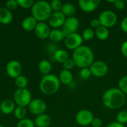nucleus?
<instances>
[{
	"instance_id": "obj_1",
	"label": "nucleus",
	"mask_w": 127,
	"mask_h": 127,
	"mask_svg": "<svg viewBox=\"0 0 127 127\" xmlns=\"http://www.w3.org/2000/svg\"><path fill=\"white\" fill-rule=\"evenodd\" d=\"M126 95L118 88H111L107 89L102 96L103 105L110 109H118L126 103Z\"/></svg>"
},
{
	"instance_id": "obj_2",
	"label": "nucleus",
	"mask_w": 127,
	"mask_h": 127,
	"mask_svg": "<svg viewBox=\"0 0 127 127\" xmlns=\"http://www.w3.org/2000/svg\"><path fill=\"white\" fill-rule=\"evenodd\" d=\"M72 60L78 68H89L94 63L95 55L89 46L81 45L73 51Z\"/></svg>"
},
{
	"instance_id": "obj_3",
	"label": "nucleus",
	"mask_w": 127,
	"mask_h": 127,
	"mask_svg": "<svg viewBox=\"0 0 127 127\" xmlns=\"http://www.w3.org/2000/svg\"><path fill=\"white\" fill-rule=\"evenodd\" d=\"M60 81L59 77L53 74L44 75L39 83L40 91L46 95H51L58 92L60 87Z\"/></svg>"
},
{
	"instance_id": "obj_4",
	"label": "nucleus",
	"mask_w": 127,
	"mask_h": 127,
	"mask_svg": "<svg viewBox=\"0 0 127 127\" xmlns=\"http://www.w3.org/2000/svg\"><path fill=\"white\" fill-rule=\"evenodd\" d=\"M50 3L46 1L40 0L35 1L31 7L32 16L38 22H44L48 20L52 13Z\"/></svg>"
},
{
	"instance_id": "obj_5",
	"label": "nucleus",
	"mask_w": 127,
	"mask_h": 127,
	"mask_svg": "<svg viewBox=\"0 0 127 127\" xmlns=\"http://www.w3.org/2000/svg\"><path fill=\"white\" fill-rule=\"evenodd\" d=\"M32 100L31 92L27 89H18L13 94V101L17 106L25 107Z\"/></svg>"
},
{
	"instance_id": "obj_6",
	"label": "nucleus",
	"mask_w": 127,
	"mask_h": 127,
	"mask_svg": "<svg viewBox=\"0 0 127 127\" xmlns=\"http://www.w3.org/2000/svg\"><path fill=\"white\" fill-rule=\"evenodd\" d=\"M98 19L100 22L101 26L109 28L116 25L118 22V16L114 11L106 10L100 13Z\"/></svg>"
},
{
	"instance_id": "obj_7",
	"label": "nucleus",
	"mask_w": 127,
	"mask_h": 127,
	"mask_svg": "<svg viewBox=\"0 0 127 127\" xmlns=\"http://www.w3.org/2000/svg\"><path fill=\"white\" fill-rule=\"evenodd\" d=\"M89 68L92 75H93L95 77H103L107 74L109 71V67L107 64L101 60L94 61V63L92 64Z\"/></svg>"
},
{
	"instance_id": "obj_8",
	"label": "nucleus",
	"mask_w": 127,
	"mask_h": 127,
	"mask_svg": "<svg viewBox=\"0 0 127 127\" xmlns=\"http://www.w3.org/2000/svg\"><path fill=\"white\" fill-rule=\"evenodd\" d=\"M83 37L78 33H74L68 35L65 38V45L69 50H76L79 47H80L83 44Z\"/></svg>"
},
{
	"instance_id": "obj_9",
	"label": "nucleus",
	"mask_w": 127,
	"mask_h": 127,
	"mask_svg": "<svg viewBox=\"0 0 127 127\" xmlns=\"http://www.w3.org/2000/svg\"><path fill=\"white\" fill-rule=\"evenodd\" d=\"M80 26V22L77 18L74 16L66 18L64 25H63L62 31L65 35V37L71 33H77Z\"/></svg>"
},
{
	"instance_id": "obj_10",
	"label": "nucleus",
	"mask_w": 127,
	"mask_h": 127,
	"mask_svg": "<svg viewBox=\"0 0 127 127\" xmlns=\"http://www.w3.org/2000/svg\"><path fill=\"white\" fill-rule=\"evenodd\" d=\"M94 118L95 117L91 111L88 109H82L77 113L75 120L80 126L87 127L92 124Z\"/></svg>"
},
{
	"instance_id": "obj_11",
	"label": "nucleus",
	"mask_w": 127,
	"mask_h": 127,
	"mask_svg": "<svg viewBox=\"0 0 127 127\" xmlns=\"http://www.w3.org/2000/svg\"><path fill=\"white\" fill-rule=\"evenodd\" d=\"M28 109L31 113L37 116L45 112L47 109V105L42 100L36 98L31 101L28 105Z\"/></svg>"
},
{
	"instance_id": "obj_12",
	"label": "nucleus",
	"mask_w": 127,
	"mask_h": 127,
	"mask_svg": "<svg viewBox=\"0 0 127 127\" xmlns=\"http://www.w3.org/2000/svg\"><path fill=\"white\" fill-rule=\"evenodd\" d=\"M22 71V66L21 63L17 60H10L7 63L6 65V73L11 78L16 79V77L20 76Z\"/></svg>"
},
{
	"instance_id": "obj_13",
	"label": "nucleus",
	"mask_w": 127,
	"mask_h": 127,
	"mask_svg": "<svg viewBox=\"0 0 127 127\" xmlns=\"http://www.w3.org/2000/svg\"><path fill=\"white\" fill-rule=\"evenodd\" d=\"M65 19L66 17L60 11V12H53L48 21L51 27H52L54 29H58L59 28L63 27Z\"/></svg>"
},
{
	"instance_id": "obj_14",
	"label": "nucleus",
	"mask_w": 127,
	"mask_h": 127,
	"mask_svg": "<svg viewBox=\"0 0 127 127\" xmlns=\"http://www.w3.org/2000/svg\"><path fill=\"white\" fill-rule=\"evenodd\" d=\"M100 4V0H80L78 5L86 13H91L95 10Z\"/></svg>"
},
{
	"instance_id": "obj_15",
	"label": "nucleus",
	"mask_w": 127,
	"mask_h": 127,
	"mask_svg": "<svg viewBox=\"0 0 127 127\" xmlns=\"http://www.w3.org/2000/svg\"><path fill=\"white\" fill-rule=\"evenodd\" d=\"M34 32L38 38L41 39H45L46 38H48L51 29L48 24H46L44 22H40L37 23L34 29Z\"/></svg>"
},
{
	"instance_id": "obj_16",
	"label": "nucleus",
	"mask_w": 127,
	"mask_h": 127,
	"mask_svg": "<svg viewBox=\"0 0 127 127\" xmlns=\"http://www.w3.org/2000/svg\"><path fill=\"white\" fill-rule=\"evenodd\" d=\"M16 108V103L13 100L11 99H4L1 101L0 104V111L4 115H10L14 112Z\"/></svg>"
},
{
	"instance_id": "obj_17",
	"label": "nucleus",
	"mask_w": 127,
	"mask_h": 127,
	"mask_svg": "<svg viewBox=\"0 0 127 127\" xmlns=\"http://www.w3.org/2000/svg\"><path fill=\"white\" fill-rule=\"evenodd\" d=\"M51 117L45 113L37 115L34 121L35 126L37 127H48L51 125Z\"/></svg>"
},
{
	"instance_id": "obj_18",
	"label": "nucleus",
	"mask_w": 127,
	"mask_h": 127,
	"mask_svg": "<svg viewBox=\"0 0 127 127\" xmlns=\"http://www.w3.org/2000/svg\"><path fill=\"white\" fill-rule=\"evenodd\" d=\"M38 22L32 16L25 17L22 22V28L26 31H31L35 29Z\"/></svg>"
},
{
	"instance_id": "obj_19",
	"label": "nucleus",
	"mask_w": 127,
	"mask_h": 127,
	"mask_svg": "<svg viewBox=\"0 0 127 127\" xmlns=\"http://www.w3.org/2000/svg\"><path fill=\"white\" fill-rule=\"evenodd\" d=\"M13 20V14L6 7H0V24L8 25Z\"/></svg>"
},
{
	"instance_id": "obj_20",
	"label": "nucleus",
	"mask_w": 127,
	"mask_h": 127,
	"mask_svg": "<svg viewBox=\"0 0 127 127\" xmlns=\"http://www.w3.org/2000/svg\"><path fill=\"white\" fill-rule=\"evenodd\" d=\"M59 80L61 83L64 85H69L73 81V74L71 71L63 69L59 75Z\"/></svg>"
},
{
	"instance_id": "obj_21",
	"label": "nucleus",
	"mask_w": 127,
	"mask_h": 127,
	"mask_svg": "<svg viewBox=\"0 0 127 127\" xmlns=\"http://www.w3.org/2000/svg\"><path fill=\"white\" fill-rule=\"evenodd\" d=\"M48 38L53 42H60V41L65 39V35L63 33V31L59 28L53 29V30H51Z\"/></svg>"
},
{
	"instance_id": "obj_22",
	"label": "nucleus",
	"mask_w": 127,
	"mask_h": 127,
	"mask_svg": "<svg viewBox=\"0 0 127 127\" xmlns=\"http://www.w3.org/2000/svg\"><path fill=\"white\" fill-rule=\"evenodd\" d=\"M38 69L42 74H43L44 75H47L49 74L50 71H51L52 65L50 61L47 60H42L38 64Z\"/></svg>"
},
{
	"instance_id": "obj_23",
	"label": "nucleus",
	"mask_w": 127,
	"mask_h": 127,
	"mask_svg": "<svg viewBox=\"0 0 127 127\" xmlns=\"http://www.w3.org/2000/svg\"><path fill=\"white\" fill-rule=\"evenodd\" d=\"M95 36H97V38L101 41L106 40L109 36V28H105V27L101 26V25L99 28H97V29H95Z\"/></svg>"
},
{
	"instance_id": "obj_24",
	"label": "nucleus",
	"mask_w": 127,
	"mask_h": 127,
	"mask_svg": "<svg viewBox=\"0 0 127 127\" xmlns=\"http://www.w3.org/2000/svg\"><path fill=\"white\" fill-rule=\"evenodd\" d=\"M61 12L65 17H71L76 12V7L71 3H65L63 4Z\"/></svg>"
},
{
	"instance_id": "obj_25",
	"label": "nucleus",
	"mask_w": 127,
	"mask_h": 127,
	"mask_svg": "<svg viewBox=\"0 0 127 127\" xmlns=\"http://www.w3.org/2000/svg\"><path fill=\"white\" fill-rule=\"evenodd\" d=\"M54 60L60 63H64L68 59V54L66 51L63 49H57L53 54Z\"/></svg>"
},
{
	"instance_id": "obj_26",
	"label": "nucleus",
	"mask_w": 127,
	"mask_h": 127,
	"mask_svg": "<svg viewBox=\"0 0 127 127\" xmlns=\"http://www.w3.org/2000/svg\"><path fill=\"white\" fill-rule=\"evenodd\" d=\"M26 113H27V111H26V109L25 107H23V106H16L15 109H14V112H13V115H14V117L18 119V120H22L24 118H25V115H26Z\"/></svg>"
},
{
	"instance_id": "obj_27",
	"label": "nucleus",
	"mask_w": 127,
	"mask_h": 127,
	"mask_svg": "<svg viewBox=\"0 0 127 127\" xmlns=\"http://www.w3.org/2000/svg\"><path fill=\"white\" fill-rule=\"evenodd\" d=\"M28 80L24 75H20L15 79V85L18 89H26Z\"/></svg>"
},
{
	"instance_id": "obj_28",
	"label": "nucleus",
	"mask_w": 127,
	"mask_h": 127,
	"mask_svg": "<svg viewBox=\"0 0 127 127\" xmlns=\"http://www.w3.org/2000/svg\"><path fill=\"white\" fill-rule=\"evenodd\" d=\"M95 36V31L91 28H87L84 29V31H83V33H82L83 39L86 40V41H89V40L92 39Z\"/></svg>"
},
{
	"instance_id": "obj_29",
	"label": "nucleus",
	"mask_w": 127,
	"mask_h": 127,
	"mask_svg": "<svg viewBox=\"0 0 127 127\" xmlns=\"http://www.w3.org/2000/svg\"><path fill=\"white\" fill-rule=\"evenodd\" d=\"M118 89L125 95H127V75L122 77L119 80Z\"/></svg>"
},
{
	"instance_id": "obj_30",
	"label": "nucleus",
	"mask_w": 127,
	"mask_h": 127,
	"mask_svg": "<svg viewBox=\"0 0 127 127\" xmlns=\"http://www.w3.org/2000/svg\"><path fill=\"white\" fill-rule=\"evenodd\" d=\"M63 3L60 0H53L50 3V6L51 8L52 12H60L62 7H63Z\"/></svg>"
},
{
	"instance_id": "obj_31",
	"label": "nucleus",
	"mask_w": 127,
	"mask_h": 127,
	"mask_svg": "<svg viewBox=\"0 0 127 127\" xmlns=\"http://www.w3.org/2000/svg\"><path fill=\"white\" fill-rule=\"evenodd\" d=\"M16 127H35L34 122L29 118H24L19 121Z\"/></svg>"
},
{
	"instance_id": "obj_32",
	"label": "nucleus",
	"mask_w": 127,
	"mask_h": 127,
	"mask_svg": "<svg viewBox=\"0 0 127 127\" xmlns=\"http://www.w3.org/2000/svg\"><path fill=\"white\" fill-rule=\"evenodd\" d=\"M116 118H117V122L119 124H121L123 125L127 124V111L123 110L118 112Z\"/></svg>"
},
{
	"instance_id": "obj_33",
	"label": "nucleus",
	"mask_w": 127,
	"mask_h": 127,
	"mask_svg": "<svg viewBox=\"0 0 127 127\" xmlns=\"http://www.w3.org/2000/svg\"><path fill=\"white\" fill-rule=\"evenodd\" d=\"M18 5L22 8H30L34 4L33 0H17Z\"/></svg>"
},
{
	"instance_id": "obj_34",
	"label": "nucleus",
	"mask_w": 127,
	"mask_h": 127,
	"mask_svg": "<svg viewBox=\"0 0 127 127\" xmlns=\"http://www.w3.org/2000/svg\"><path fill=\"white\" fill-rule=\"evenodd\" d=\"M80 75L82 77V79H84V80H87V79L90 78V77L92 76L90 68H81L80 71Z\"/></svg>"
},
{
	"instance_id": "obj_35",
	"label": "nucleus",
	"mask_w": 127,
	"mask_h": 127,
	"mask_svg": "<svg viewBox=\"0 0 127 127\" xmlns=\"http://www.w3.org/2000/svg\"><path fill=\"white\" fill-rule=\"evenodd\" d=\"M18 6L17 0H8L5 3V7L10 11L16 9Z\"/></svg>"
},
{
	"instance_id": "obj_36",
	"label": "nucleus",
	"mask_w": 127,
	"mask_h": 127,
	"mask_svg": "<svg viewBox=\"0 0 127 127\" xmlns=\"http://www.w3.org/2000/svg\"><path fill=\"white\" fill-rule=\"evenodd\" d=\"M63 69H65V70H68V71H71V69L74 68V67L75 66V64H74V62L72 59H68L63 64Z\"/></svg>"
},
{
	"instance_id": "obj_37",
	"label": "nucleus",
	"mask_w": 127,
	"mask_h": 127,
	"mask_svg": "<svg viewBox=\"0 0 127 127\" xmlns=\"http://www.w3.org/2000/svg\"><path fill=\"white\" fill-rule=\"evenodd\" d=\"M114 6L118 10H123L126 7L125 1H123V0H115Z\"/></svg>"
},
{
	"instance_id": "obj_38",
	"label": "nucleus",
	"mask_w": 127,
	"mask_h": 127,
	"mask_svg": "<svg viewBox=\"0 0 127 127\" xmlns=\"http://www.w3.org/2000/svg\"><path fill=\"white\" fill-rule=\"evenodd\" d=\"M92 127H101L103 126V121L100 118H94L92 122Z\"/></svg>"
},
{
	"instance_id": "obj_39",
	"label": "nucleus",
	"mask_w": 127,
	"mask_h": 127,
	"mask_svg": "<svg viewBox=\"0 0 127 127\" xmlns=\"http://www.w3.org/2000/svg\"><path fill=\"white\" fill-rule=\"evenodd\" d=\"M90 26H91V28H95V29H97V28H99L100 26V22L97 19H93L90 21Z\"/></svg>"
},
{
	"instance_id": "obj_40",
	"label": "nucleus",
	"mask_w": 127,
	"mask_h": 127,
	"mask_svg": "<svg viewBox=\"0 0 127 127\" xmlns=\"http://www.w3.org/2000/svg\"><path fill=\"white\" fill-rule=\"evenodd\" d=\"M121 28L124 32L127 33V16H125L122 19V21L121 22Z\"/></svg>"
},
{
	"instance_id": "obj_41",
	"label": "nucleus",
	"mask_w": 127,
	"mask_h": 127,
	"mask_svg": "<svg viewBox=\"0 0 127 127\" xmlns=\"http://www.w3.org/2000/svg\"><path fill=\"white\" fill-rule=\"evenodd\" d=\"M121 53L123 54V55L127 58V40L124 41L122 43L121 47Z\"/></svg>"
},
{
	"instance_id": "obj_42",
	"label": "nucleus",
	"mask_w": 127,
	"mask_h": 127,
	"mask_svg": "<svg viewBox=\"0 0 127 127\" xmlns=\"http://www.w3.org/2000/svg\"><path fill=\"white\" fill-rule=\"evenodd\" d=\"M106 127H125V126L123 125V124H119V123H118L116 121V122L110 123Z\"/></svg>"
},
{
	"instance_id": "obj_43",
	"label": "nucleus",
	"mask_w": 127,
	"mask_h": 127,
	"mask_svg": "<svg viewBox=\"0 0 127 127\" xmlns=\"http://www.w3.org/2000/svg\"><path fill=\"white\" fill-rule=\"evenodd\" d=\"M0 127H5L4 126H3L2 124H0Z\"/></svg>"
},
{
	"instance_id": "obj_44",
	"label": "nucleus",
	"mask_w": 127,
	"mask_h": 127,
	"mask_svg": "<svg viewBox=\"0 0 127 127\" xmlns=\"http://www.w3.org/2000/svg\"><path fill=\"white\" fill-rule=\"evenodd\" d=\"M125 3H126V4H127V1H125Z\"/></svg>"
}]
</instances>
